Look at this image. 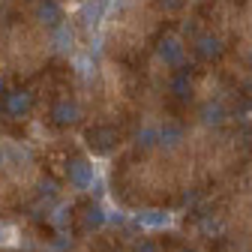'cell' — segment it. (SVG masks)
<instances>
[{
  "mask_svg": "<svg viewBox=\"0 0 252 252\" xmlns=\"http://www.w3.org/2000/svg\"><path fill=\"white\" fill-rule=\"evenodd\" d=\"M3 108H6V114H12V117L24 114V111L30 108V93H24V90L6 93V96H3Z\"/></svg>",
  "mask_w": 252,
  "mask_h": 252,
  "instance_id": "6da1fadb",
  "label": "cell"
},
{
  "mask_svg": "<svg viewBox=\"0 0 252 252\" xmlns=\"http://www.w3.org/2000/svg\"><path fill=\"white\" fill-rule=\"evenodd\" d=\"M51 117H54L57 123H72V120L78 117V108H75L72 102H57L54 111H51Z\"/></svg>",
  "mask_w": 252,
  "mask_h": 252,
  "instance_id": "7a4b0ae2",
  "label": "cell"
},
{
  "mask_svg": "<svg viewBox=\"0 0 252 252\" xmlns=\"http://www.w3.org/2000/svg\"><path fill=\"white\" fill-rule=\"evenodd\" d=\"M87 138H90V147L105 150V147L114 141V132H111V129H90V132H87Z\"/></svg>",
  "mask_w": 252,
  "mask_h": 252,
  "instance_id": "3957f363",
  "label": "cell"
},
{
  "mask_svg": "<svg viewBox=\"0 0 252 252\" xmlns=\"http://www.w3.org/2000/svg\"><path fill=\"white\" fill-rule=\"evenodd\" d=\"M36 15H39L45 24H54V27H57V21H60V6H57V3H51V0H45V3H39Z\"/></svg>",
  "mask_w": 252,
  "mask_h": 252,
  "instance_id": "277c9868",
  "label": "cell"
},
{
  "mask_svg": "<svg viewBox=\"0 0 252 252\" xmlns=\"http://www.w3.org/2000/svg\"><path fill=\"white\" fill-rule=\"evenodd\" d=\"M105 3H108V0H96V3H93V0H90V3H84V9H81V18H84L87 24H93V21H96V18L102 15Z\"/></svg>",
  "mask_w": 252,
  "mask_h": 252,
  "instance_id": "5b68a950",
  "label": "cell"
},
{
  "mask_svg": "<svg viewBox=\"0 0 252 252\" xmlns=\"http://www.w3.org/2000/svg\"><path fill=\"white\" fill-rule=\"evenodd\" d=\"M54 45L57 48H69L72 45V27L69 24H57L54 27Z\"/></svg>",
  "mask_w": 252,
  "mask_h": 252,
  "instance_id": "8992f818",
  "label": "cell"
},
{
  "mask_svg": "<svg viewBox=\"0 0 252 252\" xmlns=\"http://www.w3.org/2000/svg\"><path fill=\"white\" fill-rule=\"evenodd\" d=\"M72 180H75L78 186H84V183L90 180V165H84V162H72Z\"/></svg>",
  "mask_w": 252,
  "mask_h": 252,
  "instance_id": "52a82bcc",
  "label": "cell"
},
{
  "mask_svg": "<svg viewBox=\"0 0 252 252\" xmlns=\"http://www.w3.org/2000/svg\"><path fill=\"white\" fill-rule=\"evenodd\" d=\"M162 57H165L168 63L180 60V45H177V42H165V45H162Z\"/></svg>",
  "mask_w": 252,
  "mask_h": 252,
  "instance_id": "ba28073f",
  "label": "cell"
},
{
  "mask_svg": "<svg viewBox=\"0 0 252 252\" xmlns=\"http://www.w3.org/2000/svg\"><path fill=\"white\" fill-rule=\"evenodd\" d=\"M0 93H3V81H0Z\"/></svg>",
  "mask_w": 252,
  "mask_h": 252,
  "instance_id": "9c48e42d",
  "label": "cell"
}]
</instances>
